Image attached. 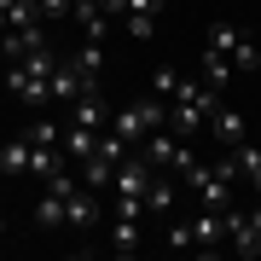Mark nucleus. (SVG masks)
<instances>
[{
    "label": "nucleus",
    "instance_id": "obj_3",
    "mask_svg": "<svg viewBox=\"0 0 261 261\" xmlns=\"http://www.w3.org/2000/svg\"><path fill=\"white\" fill-rule=\"evenodd\" d=\"M209 47H215V53H226V58H232V70H244V75H255V70H261V47L244 35L238 23H215V29H209Z\"/></svg>",
    "mask_w": 261,
    "mask_h": 261
},
{
    "label": "nucleus",
    "instance_id": "obj_12",
    "mask_svg": "<svg viewBox=\"0 0 261 261\" xmlns=\"http://www.w3.org/2000/svg\"><path fill=\"white\" fill-rule=\"evenodd\" d=\"M111 250H116V255H140V250H145V215H116Z\"/></svg>",
    "mask_w": 261,
    "mask_h": 261
},
{
    "label": "nucleus",
    "instance_id": "obj_20",
    "mask_svg": "<svg viewBox=\"0 0 261 261\" xmlns=\"http://www.w3.org/2000/svg\"><path fill=\"white\" fill-rule=\"evenodd\" d=\"M0 238H6V221H0Z\"/></svg>",
    "mask_w": 261,
    "mask_h": 261
},
{
    "label": "nucleus",
    "instance_id": "obj_16",
    "mask_svg": "<svg viewBox=\"0 0 261 261\" xmlns=\"http://www.w3.org/2000/svg\"><path fill=\"white\" fill-rule=\"evenodd\" d=\"M163 250H174V255L197 250V244H192V221H163Z\"/></svg>",
    "mask_w": 261,
    "mask_h": 261
},
{
    "label": "nucleus",
    "instance_id": "obj_10",
    "mask_svg": "<svg viewBox=\"0 0 261 261\" xmlns=\"http://www.w3.org/2000/svg\"><path fill=\"white\" fill-rule=\"evenodd\" d=\"M174 197H180V180H174V174H157V180H151V192H145V221L163 226L168 209H174Z\"/></svg>",
    "mask_w": 261,
    "mask_h": 261
},
{
    "label": "nucleus",
    "instance_id": "obj_5",
    "mask_svg": "<svg viewBox=\"0 0 261 261\" xmlns=\"http://www.w3.org/2000/svg\"><path fill=\"white\" fill-rule=\"evenodd\" d=\"M192 244H197V255H221L226 250V209H197L192 215Z\"/></svg>",
    "mask_w": 261,
    "mask_h": 261
},
{
    "label": "nucleus",
    "instance_id": "obj_15",
    "mask_svg": "<svg viewBox=\"0 0 261 261\" xmlns=\"http://www.w3.org/2000/svg\"><path fill=\"white\" fill-rule=\"evenodd\" d=\"M232 157H238V168H244V180H250V192L261 197V145H250V140H244Z\"/></svg>",
    "mask_w": 261,
    "mask_h": 261
},
{
    "label": "nucleus",
    "instance_id": "obj_17",
    "mask_svg": "<svg viewBox=\"0 0 261 261\" xmlns=\"http://www.w3.org/2000/svg\"><path fill=\"white\" fill-rule=\"evenodd\" d=\"M70 18H75V23H93V18H105V0H70Z\"/></svg>",
    "mask_w": 261,
    "mask_h": 261
},
{
    "label": "nucleus",
    "instance_id": "obj_19",
    "mask_svg": "<svg viewBox=\"0 0 261 261\" xmlns=\"http://www.w3.org/2000/svg\"><path fill=\"white\" fill-rule=\"evenodd\" d=\"M41 18H70V0H35Z\"/></svg>",
    "mask_w": 261,
    "mask_h": 261
},
{
    "label": "nucleus",
    "instance_id": "obj_13",
    "mask_svg": "<svg viewBox=\"0 0 261 261\" xmlns=\"http://www.w3.org/2000/svg\"><path fill=\"white\" fill-rule=\"evenodd\" d=\"M232 58H226V53H215V47H203V58H197V82H203V87H215V93H226V82H232Z\"/></svg>",
    "mask_w": 261,
    "mask_h": 261
},
{
    "label": "nucleus",
    "instance_id": "obj_11",
    "mask_svg": "<svg viewBox=\"0 0 261 261\" xmlns=\"http://www.w3.org/2000/svg\"><path fill=\"white\" fill-rule=\"evenodd\" d=\"M157 12H163V0H128L122 29H128L134 41H151V35H157Z\"/></svg>",
    "mask_w": 261,
    "mask_h": 261
},
{
    "label": "nucleus",
    "instance_id": "obj_4",
    "mask_svg": "<svg viewBox=\"0 0 261 261\" xmlns=\"http://www.w3.org/2000/svg\"><path fill=\"white\" fill-rule=\"evenodd\" d=\"M226 250L232 255H261V203L255 209L226 203Z\"/></svg>",
    "mask_w": 261,
    "mask_h": 261
},
{
    "label": "nucleus",
    "instance_id": "obj_6",
    "mask_svg": "<svg viewBox=\"0 0 261 261\" xmlns=\"http://www.w3.org/2000/svg\"><path fill=\"white\" fill-rule=\"evenodd\" d=\"M70 122H82V128H93V134H105V128H111V105H105V87H99V82L75 93V105H70Z\"/></svg>",
    "mask_w": 261,
    "mask_h": 261
},
{
    "label": "nucleus",
    "instance_id": "obj_14",
    "mask_svg": "<svg viewBox=\"0 0 261 261\" xmlns=\"http://www.w3.org/2000/svg\"><path fill=\"white\" fill-rule=\"evenodd\" d=\"M93 145H99V134H93V128H82V122H70V128H64V157H70L75 168L93 157Z\"/></svg>",
    "mask_w": 261,
    "mask_h": 261
},
{
    "label": "nucleus",
    "instance_id": "obj_21",
    "mask_svg": "<svg viewBox=\"0 0 261 261\" xmlns=\"http://www.w3.org/2000/svg\"><path fill=\"white\" fill-rule=\"evenodd\" d=\"M255 75H261V70H255Z\"/></svg>",
    "mask_w": 261,
    "mask_h": 261
},
{
    "label": "nucleus",
    "instance_id": "obj_7",
    "mask_svg": "<svg viewBox=\"0 0 261 261\" xmlns=\"http://www.w3.org/2000/svg\"><path fill=\"white\" fill-rule=\"evenodd\" d=\"M64 226H70L75 238H87V232L99 226V192H93V186H75V192H70V203H64Z\"/></svg>",
    "mask_w": 261,
    "mask_h": 261
},
{
    "label": "nucleus",
    "instance_id": "obj_8",
    "mask_svg": "<svg viewBox=\"0 0 261 261\" xmlns=\"http://www.w3.org/2000/svg\"><path fill=\"white\" fill-rule=\"evenodd\" d=\"M209 140H215V151H238L244 140H250V122H244L238 111H226V105H215V116H209Z\"/></svg>",
    "mask_w": 261,
    "mask_h": 261
},
{
    "label": "nucleus",
    "instance_id": "obj_2",
    "mask_svg": "<svg viewBox=\"0 0 261 261\" xmlns=\"http://www.w3.org/2000/svg\"><path fill=\"white\" fill-rule=\"evenodd\" d=\"M157 128H168V99L163 93H140V99L122 105V111H111V134H122L128 151H140Z\"/></svg>",
    "mask_w": 261,
    "mask_h": 261
},
{
    "label": "nucleus",
    "instance_id": "obj_18",
    "mask_svg": "<svg viewBox=\"0 0 261 261\" xmlns=\"http://www.w3.org/2000/svg\"><path fill=\"white\" fill-rule=\"evenodd\" d=\"M174 87H180V70H174V64H163L157 75H151V93H163V99H168Z\"/></svg>",
    "mask_w": 261,
    "mask_h": 261
},
{
    "label": "nucleus",
    "instance_id": "obj_9",
    "mask_svg": "<svg viewBox=\"0 0 261 261\" xmlns=\"http://www.w3.org/2000/svg\"><path fill=\"white\" fill-rule=\"evenodd\" d=\"M29 168H35V145H29V134L0 145V174L6 180H29Z\"/></svg>",
    "mask_w": 261,
    "mask_h": 261
},
{
    "label": "nucleus",
    "instance_id": "obj_1",
    "mask_svg": "<svg viewBox=\"0 0 261 261\" xmlns=\"http://www.w3.org/2000/svg\"><path fill=\"white\" fill-rule=\"evenodd\" d=\"M215 105H221V93H215V87H203L197 75H180V87L168 93V128H174L180 140H192V134L209 128Z\"/></svg>",
    "mask_w": 261,
    "mask_h": 261
}]
</instances>
